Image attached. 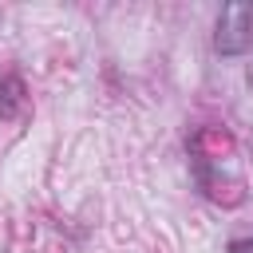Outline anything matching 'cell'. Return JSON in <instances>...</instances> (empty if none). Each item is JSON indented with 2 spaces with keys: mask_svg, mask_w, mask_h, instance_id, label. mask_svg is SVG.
<instances>
[{
  "mask_svg": "<svg viewBox=\"0 0 253 253\" xmlns=\"http://www.w3.org/2000/svg\"><path fill=\"white\" fill-rule=\"evenodd\" d=\"M217 55H245L253 47V4H225L213 32Z\"/></svg>",
  "mask_w": 253,
  "mask_h": 253,
  "instance_id": "1",
  "label": "cell"
},
{
  "mask_svg": "<svg viewBox=\"0 0 253 253\" xmlns=\"http://www.w3.org/2000/svg\"><path fill=\"white\" fill-rule=\"evenodd\" d=\"M24 115V79L20 75H4L0 79V119L12 123Z\"/></svg>",
  "mask_w": 253,
  "mask_h": 253,
  "instance_id": "2",
  "label": "cell"
},
{
  "mask_svg": "<svg viewBox=\"0 0 253 253\" xmlns=\"http://www.w3.org/2000/svg\"><path fill=\"white\" fill-rule=\"evenodd\" d=\"M229 253H253V241L237 237V241H229Z\"/></svg>",
  "mask_w": 253,
  "mask_h": 253,
  "instance_id": "3",
  "label": "cell"
},
{
  "mask_svg": "<svg viewBox=\"0 0 253 253\" xmlns=\"http://www.w3.org/2000/svg\"><path fill=\"white\" fill-rule=\"evenodd\" d=\"M249 83H253V67H249Z\"/></svg>",
  "mask_w": 253,
  "mask_h": 253,
  "instance_id": "4",
  "label": "cell"
}]
</instances>
